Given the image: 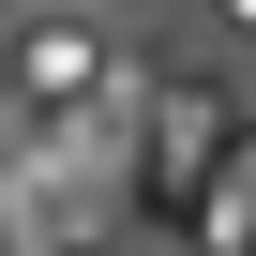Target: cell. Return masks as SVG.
Wrapping results in <instances>:
<instances>
[{
    "label": "cell",
    "instance_id": "cell-2",
    "mask_svg": "<svg viewBox=\"0 0 256 256\" xmlns=\"http://www.w3.org/2000/svg\"><path fill=\"white\" fill-rule=\"evenodd\" d=\"M46 256H106V241H46Z\"/></svg>",
    "mask_w": 256,
    "mask_h": 256
},
{
    "label": "cell",
    "instance_id": "cell-1",
    "mask_svg": "<svg viewBox=\"0 0 256 256\" xmlns=\"http://www.w3.org/2000/svg\"><path fill=\"white\" fill-rule=\"evenodd\" d=\"M0 60H16V90L46 106V136H76V120H120V106H90V90H120V46H106L90 16H16V30H0Z\"/></svg>",
    "mask_w": 256,
    "mask_h": 256
}]
</instances>
